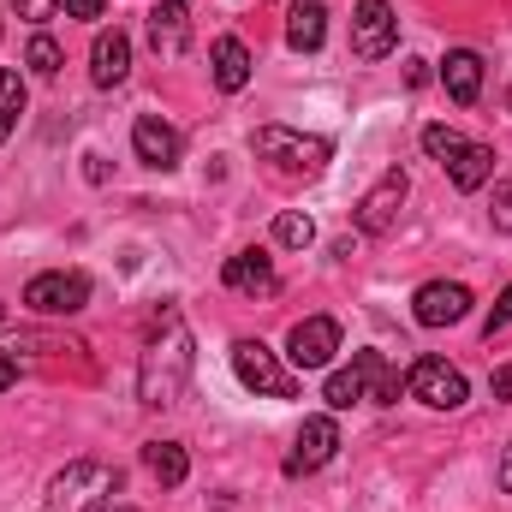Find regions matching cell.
Here are the masks:
<instances>
[{"mask_svg":"<svg viewBox=\"0 0 512 512\" xmlns=\"http://www.w3.org/2000/svg\"><path fill=\"white\" fill-rule=\"evenodd\" d=\"M221 280H227L233 292H245V298H268V292H280V274H274V256H268V251H239V256H227Z\"/></svg>","mask_w":512,"mask_h":512,"instance_id":"obj_12","label":"cell"},{"mask_svg":"<svg viewBox=\"0 0 512 512\" xmlns=\"http://www.w3.org/2000/svg\"><path fill=\"white\" fill-rule=\"evenodd\" d=\"M126 72H131V36L114 24V30H102L96 48H90V78H96L102 90H114V84H126Z\"/></svg>","mask_w":512,"mask_h":512,"instance_id":"obj_15","label":"cell"},{"mask_svg":"<svg viewBox=\"0 0 512 512\" xmlns=\"http://www.w3.org/2000/svg\"><path fill=\"white\" fill-rule=\"evenodd\" d=\"M12 6H18V18H30V24H42V18L60 12V0H12Z\"/></svg>","mask_w":512,"mask_h":512,"instance_id":"obj_28","label":"cell"},{"mask_svg":"<svg viewBox=\"0 0 512 512\" xmlns=\"http://www.w3.org/2000/svg\"><path fill=\"white\" fill-rule=\"evenodd\" d=\"M185 42H191L185 0H155V12H149V48H155V54H167V60H179V54H185Z\"/></svg>","mask_w":512,"mask_h":512,"instance_id":"obj_16","label":"cell"},{"mask_svg":"<svg viewBox=\"0 0 512 512\" xmlns=\"http://www.w3.org/2000/svg\"><path fill=\"white\" fill-rule=\"evenodd\" d=\"M352 382H358V405H393L399 399V370L382 352H358L352 358Z\"/></svg>","mask_w":512,"mask_h":512,"instance_id":"obj_14","label":"cell"},{"mask_svg":"<svg viewBox=\"0 0 512 512\" xmlns=\"http://www.w3.org/2000/svg\"><path fill=\"white\" fill-rule=\"evenodd\" d=\"M334 352H340V322H334V316H304V322L286 334L292 370H328Z\"/></svg>","mask_w":512,"mask_h":512,"instance_id":"obj_8","label":"cell"},{"mask_svg":"<svg viewBox=\"0 0 512 512\" xmlns=\"http://www.w3.org/2000/svg\"><path fill=\"white\" fill-rule=\"evenodd\" d=\"M411 197V179H405V167H387L382 179L364 191V203H358V227L364 233H387L393 221H399V203Z\"/></svg>","mask_w":512,"mask_h":512,"instance_id":"obj_11","label":"cell"},{"mask_svg":"<svg viewBox=\"0 0 512 512\" xmlns=\"http://www.w3.org/2000/svg\"><path fill=\"white\" fill-rule=\"evenodd\" d=\"M18 114H24V78L0 66V143L12 137V126H18Z\"/></svg>","mask_w":512,"mask_h":512,"instance_id":"obj_22","label":"cell"},{"mask_svg":"<svg viewBox=\"0 0 512 512\" xmlns=\"http://www.w3.org/2000/svg\"><path fill=\"white\" fill-rule=\"evenodd\" d=\"M411 316H417L423 328H453V322L471 316V286H459V280H429V286H417Z\"/></svg>","mask_w":512,"mask_h":512,"instance_id":"obj_9","label":"cell"},{"mask_svg":"<svg viewBox=\"0 0 512 512\" xmlns=\"http://www.w3.org/2000/svg\"><path fill=\"white\" fill-rule=\"evenodd\" d=\"M0 322H6V304H0Z\"/></svg>","mask_w":512,"mask_h":512,"instance_id":"obj_34","label":"cell"},{"mask_svg":"<svg viewBox=\"0 0 512 512\" xmlns=\"http://www.w3.org/2000/svg\"><path fill=\"white\" fill-rule=\"evenodd\" d=\"M405 387H411V399H423V405H435V411H459V405L471 399L465 376H459L447 358H417L411 376H405Z\"/></svg>","mask_w":512,"mask_h":512,"instance_id":"obj_6","label":"cell"},{"mask_svg":"<svg viewBox=\"0 0 512 512\" xmlns=\"http://www.w3.org/2000/svg\"><path fill=\"white\" fill-rule=\"evenodd\" d=\"M489 387H495V399H501V405H512V364H501V370L489 376Z\"/></svg>","mask_w":512,"mask_h":512,"instance_id":"obj_29","label":"cell"},{"mask_svg":"<svg viewBox=\"0 0 512 512\" xmlns=\"http://www.w3.org/2000/svg\"><path fill=\"white\" fill-rule=\"evenodd\" d=\"M191 364H197V352H191L185 316H179V310H161V322H155V334H149V346H143V358H137V399H143L149 411L179 405V393L191 382Z\"/></svg>","mask_w":512,"mask_h":512,"instance_id":"obj_1","label":"cell"},{"mask_svg":"<svg viewBox=\"0 0 512 512\" xmlns=\"http://www.w3.org/2000/svg\"><path fill=\"white\" fill-rule=\"evenodd\" d=\"M108 495H120V471L102 465V459H72V465L48 483L42 512H96Z\"/></svg>","mask_w":512,"mask_h":512,"instance_id":"obj_2","label":"cell"},{"mask_svg":"<svg viewBox=\"0 0 512 512\" xmlns=\"http://www.w3.org/2000/svg\"><path fill=\"white\" fill-rule=\"evenodd\" d=\"M24 304H30L36 316H78V310L90 304V280H84L78 268H48V274H36V280L24 286Z\"/></svg>","mask_w":512,"mask_h":512,"instance_id":"obj_4","label":"cell"},{"mask_svg":"<svg viewBox=\"0 0 512 512\" xmlns=\"http://www.w3.org/2000/svg\"><path fill=\"white\" fill-rule=\"evenodd\" d=\"M12 382H18V358H12V352H0V393H6Z\"/></svg>","mask_w":512,"mask_h":512,"instance_id":"obj_32","label":"cell"},{"mask_svg":"<svg viewBox=\"0 0 512 512\" xmlns=\"http://www.w3.org/2000/svg\"><path fill=\"white\" fill-rule=\"evenodd\" d=\"M60 6H66L72 18H102V6H108V0H60Z\"/></svg>","mask_w":512,"mask_h":512,"instance_id":"obj_30","label":"cell"},{"mask_svg":"<svg viewBox=\"0 0 512 512\" xmlns=\"http://www.w3.org/2000/svg\"><path fill=\"white\" fill-rule=\"evenodd\" d=\"M328 36V0H292L286 6V48L292 54H316Z\"/></svg>","mask_w":512,"mask_h":512,"instance_id":"obj_17","label":"cell"},{"mask_svg":"<svg viewBox=\"0 0 512 512\" xmlns=\"http://www.w3.org/2000/svg\"><path fill=\"white\" fill-rule=\"evenodd\" d=\"M233 376L251 387V393H262V399H292V393H298V382L280 370V358H274L262 340H239V346H233Z\"/></svg>","mask_w":512,"mask_h":512,"instance_id":"obj_5","label":"cell"},{"mask_svg":"<svg viewBox=\"0 0 512 512\" xmlns=\"http://www.w3.org/2000/svg\"><path fill=\"white\" fill-rule=\"evenodd\" d=\"M489 221H495V233H512V179L495 185V203H489Z\"/></svg>","mask_w":512,"mask_h":512,"instance_id":"obj_26","label":"cell"},{"mask_svg":"<svg viewBox=\"0 0 512 512\" xmlns=\"http://www.w3.org/2000/svg\"><path fill=\"white\" fill-rule=\"evenodd\" d=\"M143 465H149V477H155L161 489H179L185 471H191V459H185L179 441H149V447H143Z\"/></svg>","mask_w":512,"mask_h":512,"instance_id":"obj_21","label":"cell"},{"mask_svg":"<svg viewBox=\"0 0 512 512\" xmlns=\"http://www.w3.org/2000/svg\"><path fill=\"white\" fill-rule=\"evenodd\" d=\"M423 149H429V155H435V161L447 167V161H453V155L465 149V137H459L453 126H423Z\"/></svg>","mask_w":512,"mask_h":512,"instance_id":"obj_25","label":"cell"},{"mask_svg":"<svg viewBox=\"0 0 512 512\" xmlns=\"http://www.w3.org/2000/svg\"><path fill=\"white\" fill-rule=\"evenodd\" d=\"M405 84H411V90L429 84V60H405Z\"/></svg>","mask_w":512,"mask_h":512,"instance_id":"obj_31","label":"cell"},{"mask_svg":"<svg viewBox=\"0 0 512 512\" xmlns=\"http://www.w3.org/2000/svg\"><path fill=\"white\" fill-rule=\"evenodd\" d=\"M131 149H137L143 167H161V173H167V167H179V149H185V143H179V131L167 126V120L143 114V120L131 126Z\"/></svg>","mask_w":512,"mask_h":512,"instance_id":"obj_13","label":"cell"},{"mask_svg":"<svg viewBox=\"0 0 512 512\" xmlns=\"http://www.w3.org/2000/svg\"><path fill=\"white\" fill-rule=\"evenodd\" d=\"M399 48V18L387 0H358L352 12V54L358 60H387Z\"/></svg>","mask_w":512,"mask_h":512,"instance_id":"obj_7","label":"cell"},{"mask_svg":"<svg viewBox=\"0 0 512 512\" xmlns=\"http://www.w3.org/2000/svg\"><path fill=\"white\" fill-rule=\"evenodd\" d=\"M507 322H512V286H507V292H501V298H495V310H489V322H483V334L495 340V334H501Z\"/></svg>","mask_w":512,"mask_h":512,"instance_id":"obj_27","label":"cell"},{"mask_svg":"<svg viewBox=\"0 0 512 512\" xmlns=\"http://www.w3.org/2000/svg\"><path fill=\"white\" fill-rule=\"evenodd\" d=\"M441 84H447V96H453L459 108H471V102L483 96V54H477V48H453V54L441 60Z\"/></svg>","mask_w":512,"mask_h":512,"instance_id":"obj_18","label":"cell"},{"mask_svg":"<svg viewBox=\"0 0 512 512\" xmlns=\"http://www.w3.org/2000/svg\"><path fill=\"white\" fill-rule=\"evenodd\" d=\"M316 239V221L310 215H298V209H286L280 221H274V245H286V251H304Z\"/></svg>","mask_w":512,"mask_h":512,"instance_id":"obj_23","label":"cell"},{"mask_svg":"<svg viewBox=\"0 0 512 512\" xmlns=\"http://www.w3.org/2000/svg\"><path fill=\"white\" fill-rule=\"evenodd\" d=\"M114 512H131V507H114Z\"/></svg>","mask_w":512,"mask_h":512,"instance_id":"obj_35","label":"cell"},{"mask_svg":"<svg viewBox=\"0 0 512 512\" xmlns=\"http://www.w3.org/2000/svg\"><path fill=\"white\" fill-rule=\"evenodd\" d=\"M334 453H340V423H334V417H304V429H298V441H292V453H286V477H310V471H322Z\"/></svg>","mask_w":512,"mask_h":512,"instance_id":"obj_10","label":"cell"},{"mask_svg":"<svg viewBox=\"0 0 512 512\" xmlns=\"http://www.w3.org/2000/svg\"><path fill=\"white\" fill-rule=\"evenodd\" d=\"M209 66H215V90H227V96H239L251 84V48L239 36H221L215 54H209Z\"/></svg>","mask_w":512,"mask_h":512,"instance_id":"obj_19","label":"cell"},{"mask_svg":"<svg viewBox=\"0 0 512 512\" xmlns=\"http://www.w3.org/2000/svg\"><path fill=\"white\" fill-rule=\"evenodd\" d=\"M489 173H495V149H489V143H465V149L447 161L453 191H483V185H489Z\"/></svg>","mask_w":512,"mask_h":512,"instance_id":"obj_20","label":"cell"},{"mask_svg":"<svg viewBox=\"0 0 512 512\" xmlns=\"http://www.w3.org/2000/svg\"><path fill=\"white\" fill-rule=\"evenodd\" d=\"M24 60H30V72H36V78H54L66 54H60V42H54L48 30H36V36H30V54H24Z\"/></svg>","mask_w":512,"mask_h":512,"instance_id":"obj_24","label":"cell"},{"mask_svg":"<svg viewBox=\"0 0 512 512\" xmlns=\"http://www.w3.org/2000/svg\"><path fill=\"white\" fill-rule=\"evenodd\" d=\"M251 149L262 161H274L280 173H292V179H310V173H322L328 167V137H304V131H286V126H256L251 131Z\"/></svg>","mask_w":512,"mask_h":512,"instance_id":"obj_3","label":"cell"},{"mask_svg":"<svg viewBox=\"0 0 512 512\" xmlns=\"http://www.w3.org/2000/svg\"><path fill=\"white\" fill-rule=\"evenodd\" d=\"M507 108H512V96H507Z\"/></svg>","mask_w":512,"mask_h":512,"instance_id":"obj_36","label":"cell"},{"mask_svg":"<svg viewBox=\"0 0 512 512\" xmlns=\"http://www.w3.org/2000/svg\"><path fill=\"white\" fill-rule=\"evenodd\" d=\"M501 489H507V495H512V447H507V453H501Z\"/></svg>","mask_w":512,"mask_h":512,"instance_id":"obj_33","label":"cell"}]
</instances>
